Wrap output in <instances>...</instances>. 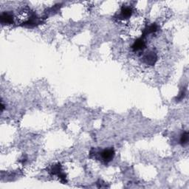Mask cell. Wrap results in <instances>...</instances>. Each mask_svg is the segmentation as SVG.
<instances>
[{"instance_id":"cell-7","label":"cell","mask_w":189,"mask_h":189,"mask_svg":"<svg viewBox=\"0 0 189 189\" xmlns=\"http://www.w3.org/2000/svg\"><path fill=\"white\" fill-rule=\"evenodd\" d=\"M157 30V26L156 25V24H151V25H150L149 28H147L146 30V34L148 33H151L155 32L156 30Z\"/></svg>"},{"instance_id":"cell-3","label":"cell","mask_w":189,"mask_h":189,"mask_svg":"<svg viewBox=\"0 0 189 189\" xmlns=\"http://www.w3.org/2000/svg\"><path fill=\"white\" fill-rule=\"evenodd\" d=\"M157 55L155 53L150 52L145 55L144 61L147 64L154 65L156 62V61H157Z\"/></svg>"},{"instance_id":"cell-4","label":"cell","mask_w":189,"mask_h":189,"mask_svg":"<svg viewBox=\"0 0 189 189\" xmlns=\"http://www.w3.org/2000/svg\"><path fill=\"white\" fill-rule=\"evenodd\" d=\"M145 42L142 38H138L135 42L134 44L132 45V50L135 51H140L142 50L145 47Z\"/></svg>"},{"instance_id":"cell-6","label":"cell","mask_w":189,"mask_h":189,"mask_svg":"<svg viewBox=\"0 0 189 189\" xmlns=\"http://www.w3.org/2000/svg\"><path fill=\"white\" fill-rule=\"evenodd\" d=\"M188 142V132H184L183 134L182 135L181 138H180V143L182 146L186 145Z\"/></svg>"},{"instance_id":"cell-1","label":"cell","mask_w":189,"mask_h":189,"mask_svg":"<svg viewBox=\"0 0 189 189\" xmlns=\"http://www.w3.org/2000/svg\"><path fill=\"white\" fill-rule=\"evenodd\" d=\"M0 20H1V23L3 24H12L13 22V14L9 12H4L0 16Z\"/></svg>"},{"instance_id":"cell-2","label":"cell","mask_w":189,"mask_h":189,"mask_svg":"<svg viewBox=\"0 0 189 189\" xmlns=\"http://www.w3.org/2000/svg\"><path fill=\"white\" fill-rule=\"evenodd\" d=\"M115 151L113 149H105L101 152L102 159L106 162H110L114 158Z\"/></svg>"},{"instance_id":"cell-5","label":"cell","mask_w":189,"mask_h":189,"mask_svg":"<svg viewBox=\"0 0 189 189\" xmlns=\"http://www.w3.org/2000/svg\"><path fill=\"white\" fill-rule=\"evenodd\" d=\"M132 13L131 8L129 7H123L120 11V17L122 18H127L130 17Z\"/></svg>"}]
</instances>
